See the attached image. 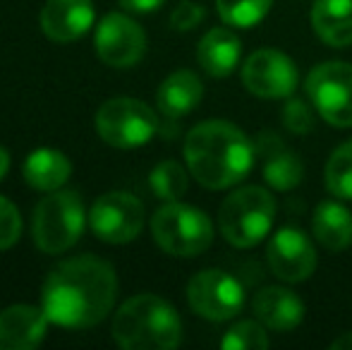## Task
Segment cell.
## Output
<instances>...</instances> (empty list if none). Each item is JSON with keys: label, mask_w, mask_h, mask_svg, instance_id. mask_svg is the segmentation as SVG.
I'll use <instances>...</instances> for the list:
<instances>
[{"label": "cell", "mask_w": 352, "mask_h": 350, "mask_svg": "<svg viewBox=\"0 0 352 350\" xmlns=\"http://www.w3.org/2000/svg\"><path fill=\"white\" fill-rule=\"evenodd\" d=\"M118 298L116 269L106 259L79 254L48 274L41 307L51 324L63 329H89L111 314Z\"/></svg>", "instance_id": "1"}, {"label": "cell", "mask_w": 352, "mask_h": 350, "mask_svg": "<svg viewBox=\"0 0 352 350\" xmlns=\"http://www.w3.org/2000/svg\"><path fill=\"white\" fill-rule=\"evenodd\" d=\"M182 151L192 177L206 190H228L245 180L254 166L250 137L226 120H206L192 127Z\"/></svg>", "instance_id": "2"}, {"label": "cell", "mask_w": 352, "mask_h": 350, "mask_svg": "<svg viewBox=\"0 0 352 350\" xmlns=\"http://www.w3.org/2000/svg\"><path fill=\"white\" fill-rule=\"evenodd\" d=\"M113 338L125 350H173L182 341V322L170 303L142 293L120 305L113 317Z\"/></svg>", "instance_id": "3"}, {"label": "cell", "mask_w": 352, "mask_h": 350, "mask_svg": "<svg viewBox=\"0 0 352 350\" xmlns=\"http://www.w3.org/2000/svg\"><path fill=\"white\" fill-rule=\"evenodd\" d=\"M276 219V199L266 187L247 185L230 192L218 209V228L232 248H254L269 235Z\"/></svg>", "instance_id": "4"}, {"label": "cell", "mask_w": 352, "mask_h": 350, "mask_svg": "<svg viewBox=\"0 0 352 350\" xmlns=\"http://www.w3.org/2000/svg\"><path fill=\"white\" fill-rule=\"evenodd\" d=\"M87 209L77 190L48 192L32 216V238L46 254H63L82 238L87 226Z\"/></svg>", "instance_id": "5"}, {"label": "cell", "mask_w": 352, "mask_h": 350, "mask_svg": "<svg viewBox=\"0 0 352 350\" xmlns=\"http://www.w3.org/2000/svg\"><path fill=\"white\" fill-rule=\"evenodd\" d=\"M151 235L163 252L173 257H199L213 243V223L201 209L177 201H166L151 216Z\"/></svg>", "instance_id": "6"}, {"label": "cell", "mask_w": 352, "mask_h": 350, "mask_svg": "<svg viewBox=\"0 0 352 350\" xmlns=\"http://www.w3.org/2000/svg\"><path fill=\"white\" fill-rule=\"evenodd\" d=\"M96 130L106 144L116 149H137L153 140L158 118L153 108L132 96H116L96 113Z\"/></svg>", "instance_id": "7"}, {"label": "cell", "mask_w": 352, "mask_h": 350, "mask_svg": "<svg viewBox=\"0 0 352 350\" xmlns=\"http://www.w3.org/2000/svg\"><path fill=\"white\" fill-rule=\"evenodd\" d=\"M307 96L321 118L333 127H352V65L329 61L307 77Z\"/></svg>", "instance_id": "8"}, {"label": "cell", "mask_w": 352, "mask_h": 350, "mask_svg": "<svg viewBox=\"0 0 352 350\" xmlns=\"http://www.w3.org/2000/svg\"><path fill=\"white\" fill-rule=\"evenodd\" d=\"M187 303L192 312L209 322H228L245 305L242 283L221 269H204L187 283Z\"/></svg>", "instance_id": "9"}, {"label": "cell", "mask_w": 352, "mask_h": 350, "mask_svg": "<svg viewBox=\"0 0 352 350\" xmlns=\"http://www.w3.org/2000/svg\"><path fill=\"white\" fill-rule=\"evenodd\" d=\"M146 214L144 204L130 192H106L91 204L89 226L108 245H125L140 238Z\"/></svg>", "instance_id": "10"}, {"label": "cell", "mask_w": 352, "mask_h": 350, "mask_svg": "<svg viewBox=\"0 0 352 350\" xmlns=\"http://www.w3.org/2000/svg\"><path fill=\"white\" fill-rule=\"evenodd\" d=\"M94 43L98 58L111 67H135L146 53L144 29L122 12H111L98 22Z\"/></svg>", "instance_id": "11"}, {"label": "cell", "mask_w": 352, "mask_h": 350, "mask_svg": "<svg viewBox=\"0 0 352 350\" xmlns=\"http://www.w3.org/2000/svg\"><path fill=\"white\" fill-rule=\"evenodd\" d=\"M242 85L259 98H287L297 89V67L285 53L261 48L242 65Z\"/></svg>", "instance_id": "12"}, {"label": "cell", "mask_w": 352, "mask_h": 350, "mask_svg": "<svg viewBox=\"0 0 352 350\" xmlns=\"http://www.w3.org/2000/svg\"><path fill=\"white\" fill-rule=\"evenodd\" d=\"M266 262L274 276L285 283H302L316 269V250L309 235L300 228H280L266 248Z\"/></svg>", "instance_id": "13"}, {"label": "cell", "mask_w": 352, "mask_h": 350, "mask_svg": "<svg viewBox=\"0 0 352 350\" xmlns=\"http://www.w3.org/2000/svg\"><path fill=\"white\" fill-rule=\"evenodd\" d=\"M48 314L34 305H10L0 309V350H34L48 331Z\"/></svg>", "instance_id": "14"}, {"label": "cell", "mask_w": 352, "mask_h": 350, "mask_svg": "<svg viewBox=\"0 0 352 350\" xmlns=\"http://www.w3.org/2000/svg\"><path fill=\"white\" fill-rule=\"evenodd\" d=\"M91 0H46L41 10V29L53 43H72L94 24Z\"/></svg>", "instance_id": "15"}, {"label": "cell", "mask_w": 352, "mask_h": 350, "mask_svg": "<svg viewBox=\"0 0 352 350\" xmlns=\"http://www.w3.org/2000/svg\"><path fill=\"white\" fill-rule=\"evenodd\" d=\"M252 309H254V317L266 329L278 333L292 331L305 319V303L292 290L280 288V285H266V288H261L254 295Z\"/></svg>", "instance_id": "16"}, {"label": "cell", "mask_w": 352, "mask_h": 350, "mask_svg": "<svg viewBox=\"0 0 352 350\" xmlns=\"http://www.w3.org/2000/svg\"><path fill=\"white\" fill-rule=\"evenodd\" d=\"M201 96H204V85L199 77L192 70H177L161 82L156 91V103L166 118L180 120L199 106Z\"/></svg>", "instance_id": "17"}, {"label": "cell", "mask_w": 352, "mask_h": 350, "mask_svg": "<svg viewBox=\"0 0 352 350\" xmlns=\"http://www.w3.org/2000/svg\"><path fill=\"white\" fill-rule=\"evenodd\" d=\"M242 43L235 32L226 27H213L201 36L197 46V61L209 77H228L240 63Z\"/></svg>", "instance_id": "18"}, {"label": "cell", "mask_w": 352, "mask_h": 350, "mask_svg": "<svg viewBox=\"0 0 352 350\" xmlns=\"http://www.w3.org/2000/svg\"><path fill=\"white\" fill-rule=\"evenodd\" d=\"M264 154V177L274 190H295L305 177V166L295 151L285 149L276 135H264L259 144Z\"/></svg>", "instance_id": "19"}, {"label": "cell", "mask_w": 352, "mask_h": 350, "mask_svg": "<svg viewBox=\"0 0 352 350\" xmlns=\"http://www.w3.org/2000/svg\"><path fill=\"white\" fill-rule=\"evenodd\" d=\"M311 27L326 46H352V0H316Z\"/></svg>", "instance_id": "20"}, {"label": "cell", "mask_w": 352, "mask_h": 350, "mask_svg": "<svg viewBox=\"0 0 352 350\" xmlns=\"http://www.w3.org/2000/svg\"><path fill=\"white\" fill-rule=\"evenodd\" d=\"M24 180L29 187L38 192H56L70 180L72 173V164L63 151L58 149H36L27 156L24 161Z\"/></svg>", "instance_id": "21"}, {"label": "cell", "mask_w": 352, "mask_h": 350, "mask_svg": "<svg viewBox=\"0 0 352 350\" xmlns=\"http://www.w3.org/2000/svg\"><path fill=\"white\" fill-rule=\"evenodd\" d=\"M311 230L329 252H343L352 245V211L340 201H321L311 216Z\"/></svg>", "instance_id": "22"}, {"label": "cell", "mask_w": 352, "mask_h": 350, "mask_svg": "<svg viewBox=\"0 0 352 350\" xmlns=\"http://www.w3.org/2000/svg\"><path fill=\"white\" fill-rule=\"evenodd\" d=\"M326 190L333 197L352 201V140L340 144L326 161Z\"/></svg>", "instance_id": "23"}, {"label": "cell", "mask_w": 352, "mask_h": 350, "mask_svg": "<svg viewBox=\"0 0 352 350\" xmlns=\"http://www.w3.org/2000/svg\"><path fill=\"white\" fill-rule=\"evenodd\" d=\"M274 0H216L218 14L226 24L250 29L269 14Z\"/></svg>", "instance_id": "24"}, {"label": "cell", "mask_w": 352, "mask_h": 350, "mask_svg": "<svg viewBox=\"0 0 352 350\" xmlns=\"http://www.w3.org/2000/svg\"><path fill=\"white\" fill-rule=\"evenodd\" d=\"M148 185H151L153 195L163 201H177L187 192V171L182 168L177 161H163L148 175Z\"/></svg>", "instance_id": "25"}, {"label": "cell", "mask_w": 352, "mask_h": 350, "mask_svg": "<svg viewBox=\"0 0 352 350\" xmlns=\"http://www.w3.org/2000/svg\"><path fill=\"white\" fill-rule=\"evenodd\" d=\"M221 348L226 350H264L269 348V333L259 322H237L221 338Z\"/></svg>", "instance_id": "26"}, {"label": "cell", "mask_w": 352, "mask_h": 350, "mask_svg": "<svg viewBox=\"0 0 352 350\" xmlns=\"http://www.w3.org/2000/svg\"><path fill=\"white\" fill-rule=\"evenodd\" d=\"M19 235H22V216L19 209L0 195V250H10L17 245Z\"/></svg>", "instance_id": "27"}, {"label": "cell", "mask_w": 352, "mask_h": 350, "mask_svg": "<svg viewBox=\"0 0 352 350\" xmlns=\"http://www.w3.org/2000/svg\"><path fill=\"white\" fill-rule=\"evenodd\" d=\"M283 125L292 135H307V132L314 130V116H311L309 106L302 98L287 96V103L283 108Z\"/></svg>", "instance_id": "28"}, {"label": "cell", "mask_w": 352, "mask_h": 350, "mask_svg": "<svg viewBox=\"0 0 352 350\" xmlns=\"http://www.w3.org/2000/svg\"><path fill=\"white\" fill-rule=\"evenodd\" d=\"M204 14L206 12H204L201 5L192 3V0H182V3L173 10L170 24H173V29H177V32H190V29L199 27L201 19H204Z\"/></svg>", "instance_id": "29"}, {"label": "cell", "mask_w": 352, "mask_h": 350, "mask_svg": "<svg viewBox=\"0 0 352 350\" xmlns=\"http://www.w3.org/2000/svg\"><path fill=\"white\" fill-rule=\"evenodd\" d=\"M166 0H120V5L127 10V12H135V14H148V12H156V10L163 8Z\"/></svg>", "instance_id": "30"}, {"label": "cell", "mask_w": 352, "mask_h": 350, "mask_svg": "<svg viewBox=\"0 0 352 350\" xmlns=\"http://www.w3.org/2000/svg\"><path fill=\"white\" fill-rule=\"evenodd\" d=\"M331 348L333 350H352V333H343L340 338H336V341L331 343Z\"/></svg>", "instance_id": "31"}, {"label": "cell", "mask_w": 352, "mask_h": 350, "mask_svg": "<svg viewBox=\"0 0 352 350\" xmlns=\"http://www.w3.org/2000/svg\"><path fill=\"white\" fill-rule=\"evenodd\" d=\"M8 171H10V154H8V149L0 146V180L8 175Z\"/></svg>", "instance_id": "32"}]
</instances>
